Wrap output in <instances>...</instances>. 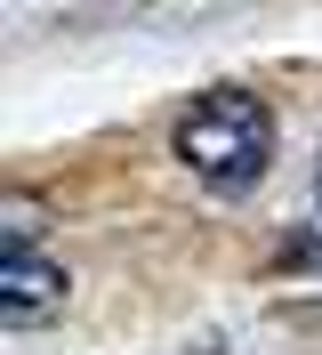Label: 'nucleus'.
<instances>
[{"label":"nucleus","mask_w":322,"mask_h":355,"mask_svg":"<svg viewBox=\"0 0 322 355\" xmlns=\"http://www.w3.org/2000/svg\"><path fill=\"white\" fill-rule=\"evenodd\" d=\"M57 315H64V266L8 234V250H0V323L8 331H41Z\"/></svg>","instance_id":"f03ea898"},{"label":"nucleus","mask_w":322,"mask_h":355,"mask_svg":"<svg viewBox=\"0 0 322 355\" xmlns=\"http://www.w3.org/2000/svg\"><path fill=\"white\" fill-rule=\"evenodd\" d=\"M177 162L193 178H210L217 194H250L274 162V113L250 89H210L177 113Z\"/></svg>","instance_id":"f257e3e1"},{"label":"nucleus","mask_w":322,"mask_h":355,"mask_svg":"<svg viewBox=\"0 0 322 355\" xmlns=\"http://www.w3.org/2000/svg\"><path fill=\"white\" fill-rule=\"evenodd\" d=\"M314 202H322V178H314Z\"/></svg>","instance_id":"7ed1b4c3"}]
</instances>
